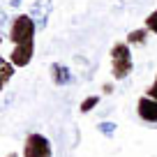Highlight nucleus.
I'll return each mask as SVG.
<instances>
[{"label":"nucleus","instance_id":"obj_11","mask_svg":"<svg viewBox=\"0 0 157 157\" xmlns=\"http://www.w3.org/2000/svg\"><path fill=\"white\" fill-rule=\"evenodd\" d=\"M143 25H146L148 30H150L152 35H157V7L150 12V14L146 16V21H143Z\"/></svg>","mask_w":157,"mask_h":157},{"label":"nucleus","instance_id":"obj_9","mask_svg":"<svg viewBox=\"0 0 157 157\" xmlns=\"http://www.w3.org/2000/svg\"><path fill=\"white\" fill-rule=\"evenodd\" d=\"M14 65H12V60L10 58H2L0 60V74H2V78H0V86L2 88H7V83L12 81V76H14Z\"/></svg>","mask_w":157,"mask_h":157},{"label":"nucleus","instance_id":"obj_14","mask_svg":"<svg viewBox=\"0 0 157 157\" xmlns=\"http://www.w3.org/2000/svg\"><path fill=\"white\" fill-rule=\"evenodd\" d=\"M102 90H104V93H113V86H111V83H104Z\"/></svg>","mask_w":157,"mask_h":157},{"label":"nucleus","instance_id":"obj_1","mask_svg":"<svg viewBox=\"0 0 157 157\" xmlns=\"http://www.w3.org/2000/svg\"><path fill=\"white\" fill-rule=\"evenodd\" d=\"M109 58H111V76L116 81H123L132 74L134 58H132V46L127 42H116L109 51Z\"/></svg>","mask_w":157,"mask_h":157},{"label":"nucleus","instance_id":"obj_3","mask_svg":"<svg viewBox=\"0 0 157 157\" xmlns=\"http://www.w3.org/2000/svg\"><path fill=\"white\" fill-rule=\"evenodd\" d=\"M23 157H53V148H51V141L39 132H30L23 141V150H21Z\"/></svg>","mask_w":157,"mask_h":157},{"label":"nucleus","instance_id":"obj_4","mask_svg":"<svg viewBox=\"0 0 157 157\" xmlns=\"http://www.w3.org/2000/svg\"><path fill=\"white\" fill-rule=\"evenodd\" d=\"M53 12V0H35L30 5L28 14L33 16V21L37 23V30H44L46 23H49V16Z\"/></svg>","mask_w":157,"mask_h":157},{"label":"nucleus","instance_id":"obj_5","mask_svg":"<svg viewBox=\"0 0 157 157\" xmlns=\"http://www.w3.org/2000/svg\"><path fill=\"white\" fill-rule=\"evenodd\" d=\"M7 58L12 60V65H14L16 69L28 67V65L33 63V58H35V42H33V44H19V46H14Z\"/></svg>","mask_w":157,"mask_h":157},{"label":"nucleus","instance_id":"obj_8","mask_svg":"<svg viewBox=\"0 0 157 157\" xmlns=\"http://www.w3.org/2000/svg\"><path fill=\"white\" fill-rule=\"evenodd\" d=\"M148 35H152V33L146 28V25H141V28H136V30H129L125 42H127L129 46H143L148 42Z\"/></svg>","mask_w":157,"mask_h":157},{"label":"nucleus","instance_id":"obj_16","mask_svg":"<svg viewBox=\"0 0 157 157\" xmlns=\"http://www.w3.org/2000/svg\"><path fill=\"white\" fill-rule=\"evenodd\" d=\"M5 157H19V155H16V152H10V155H5Z\"/></svg>","mask_w":157,"mask_h":157},{"label":"nucleus","instance_id":"obj_2","mask_svg":"<svg viewBox=\"0 0 157 157\" xmlns=\"http://www.w3.org/2000/svg\"><path fill=\"white\" fill-rule=\"evenodd\" d=\"M37 35V23L33 21L30 14H16L7 25V39L14 46L19 44H33Z\"/></svg>","mask_w":157,"mask_h":157},{"label":"nucleus","instance_id":"obj_10","mask_svg":"<svg viewBox=\"0 0 157 157\" xmlns=\"http://www.w3.org/2000/svg\"><path fill=\"white\" fill-rule=\"evenodd\" d=\"M99 99H102L99 95H88L83 102L78 104V111H81V113H90V111H93V109L99 104Z\"/></svg>","mask_w":157,"mask_h":157},{"label":"nucleus","instance_id":"obj_15","mask_svg":"<svg viewBox=\"0 0 157 157\" xmlns=\"http://www.w3.org/2000/svg\"><path fill=\"white\" fill-rule=\"evenodd\" d=\"M21 2H23V0H10V7H19Z\"/></svg>","mask_w":157,"mask_h":157},{"label":"nucleus","instance_id":"obj_6","mask_svg":"<svg viewBox=\"0 0 157 157\" xmlns=\"http://www.w3.org/2000/svg\"><path fill=\"white\" fill-rule=\"evenodd\" d=\"M136 113H139V118H141L143 123H157V99L148 97V95L139 97Z\"/></svg>","mask_w":157,"mask_h":157},{"label":"nucleus","instance_id":"obj_7","mask_svg":"<svg viewBox=\"0 0 157 157\" xmlns=\"http://www.w3.org/2000/svg\"><path fill=\"white\" fill-rule=\"evenodd\" d=\"M72 78H74V74L67 65H63V63L51 65V81L56 86H67V83H72Z\"/></svg>","mask_w":157,"mask_h":157},{"label":"nucleus","instance_id":"obj_12","mask_svg":"<svg viewBox=\"0 0 157 157\" xmlns=\"http://www.w3.org/2000/svg\"><path fill=\"white\" fill-rule=\"evenodd\" d=\"M97 129L104 134V136H113V134H116V123H99Z\"/></svg>","mask_w":157,"mask_h":157},{"label":"nucleus","instance_id":"obj_13","mask_svg":"<svg viewBox=\"0 0 157 157\" xmlns=\"http://www.w3.org/2000/svg\"><path fill=\"white\" fill-rule=\"evenodd\" d=\"M146 95H148V97H152V99H157V74H155V81H152V83L148 86Z\"/></svg>","mask_w":157,"mask_h":157}]
</instances>
